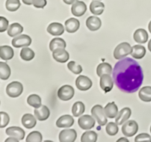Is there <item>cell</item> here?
I'll use <instances>...</instances> for the list:
<instances>
[{
  "instance_id": "1",
  "label": "cell",
  "mask_w": 151,
  "mask_h": 142,
  "mask_svg": "<svg viewBox=\"0 0 151 142\" xmlns=\"http://www.w3.org/2000/svg\"><path fill=\"white\" fill-rule=\"evenodd\" d=\"M113 78L116 87L121 91L133 93L142 86L144 75L138 62L131 58H124L115 64Z\"/></svg>"
},
{
  "instance_id": "2",
  "label": "cell",
  "mask_w": 151,
  "mask_h": 142,
  "mask_svg": "<svg viewBox=\"0 0 151 142\" xmlns=\"http://www.w3.org/2000/svg\"><path fill=\"white\" fill-rule=\"evenodd\" d=\"M91 112L92 116L95 118L96 121L100 126L106 125L108 121L107 115L105 112V109L101 105H94L91 109Z\"/></svg>"
},
{
  "instance_id": "3",
  "label": "cell",
  "mask_w": 151,
  "mask_h": 142,
  "mask_svg": "<svg viewBox=\"0 0 151 142\" xmlns=\"http://www.w3.org/2000/svg\"><path fill=\"white\" fill-rule=\"evenodd\" d=\"M132 52V47L128 42H122L118 44L114 51V57L116 59H121Z\"/></svg>"
},
{
  "instance_id": "4",
  "label": "cell",
  "mask_w": 151,
  "mask_h": 142,
  "mask_svg": "<svg viewBox=\"0 0 151 142\" xmlns=\"http://www.w3.org/2000/svg\"><path fill=\"white\" fill-rule=\"evenodd\" d=\"M23 92V85L19 81H13L7 86L6 93L10 97H19Z\"/></svg>"
},
{
  "instance_id": "5",
  "label": "cell",
  "mask_w": 151,
  "mask_h": 142,
  "mask_svg": "<svg viewBox=\"0 0 151 142\" xmlns=\"http://www.w3.org/2000/svg\"><path fill=\"white\" fill-rule=\"evenodd\" d=\"M138 124L134 120H130L123 124L122 127V131L125 136L131 137L138 132Z\"/></svg>"
},
{
  "instance_id": "6",
  "label": "cell",
  "mask_w": 151,
  "mask_h": 142,
  "mask_svg": "<svg viewBox=\"0 0 151 142\" xmlns=\"http://www.w3.org/2000/svg\"><path fill=\"white\" fill-rule=\"evenodd\" d=\"M75 90L70 85H63L58 91V96L62 101H69L73 98Z\"/></svg>"
},
{
  "instance_id": "7",
  "label": "cell",
  "mask_w": 151,
  "mask_h": 142,
  "mask_svg": "<svg viewBox=\"0 0 151 142\" xmlns=\"http://www.w3.org/2000/svg\"><path fill=\"white\" fill-rule=\"evenodd\" d=\"M32 43V39L30 37L27 35H19L15 37L12 40V44L14 47L19 48V47H25L29 46Z\"/></svg>"
},
{
  "instance_id": "8",
  "label": "cell",
  "mask_w": 151,
  "mask_h": 142,
  "mask_svg": "<svg viewBox=\"0 0 151 142\" xmlns=\"http://www.w3.org/2000/svg\"><path fill=\"white\" fill-rule=\"evenodd\" d=\"M95 118L89 115H84L78 119V124L83 130H91L95 125Z\"/></svg>"
},
{
  "instance_id": "9",
  "label": "cell",
  "mask_w": 151,
  "mask_h": 142,
  "mask_svg": "<svg viewBox=\"0 0 151 142\" xmlns=\"http://www.w3.org/2000/svg\"><path fill=\"white\" fill-rule=\"evenodd\" d=\"M77 88L81 91H86L89 90L92 86V81L86 75H80L75 81Z\"/></svg>"
},
{
  "instance_id": "10",
  "label": "cell",
  "mask_w": 151,
  "mask_h": 142,
  "mask_svg": "<svg viewBox=\"0 0 151 142\" xmlns=\"http://www.w3.org/2000/svg\"><path fill=\"white\" fill-rule=\"evenodd\" d=\"M58 138L60 142H74L77 138V132L74 129L62 130Z\"/></svg>"
},
{
  "instance_id": "11",
  "label": "cell",
  "mask_w": 151,
  "mask_h": 142,
  "mask_svg": "<svg viewBox=\"0 0 151 142\" xmlns=\"http://www.w3.org/2000/svg\"><path fill=\"white\" fill-rule=\"evenodd\" d=\"M100 85L102 90L106 93H109L113 89L114 81L110 75H103L100 77Z\"/></svg>"
},
{
  "instance_id": "12",
  "label": "cell",
  "mask_w": 151,
  "mask_h": 142,
  "mask_svg": "<svg viewBox=\"0 0 151 142\" xmlns=\"http://www.w3.org/2000/svg\"><path fill=\"white\" fill-rule=\"evenodd\" d=\"M53 59L60 63H65L69 59V54L64 48H58L52 52Z\"/></svg>"
},
{
  "instance_id": "13",
  "label": "cell",
  "mask_w": 151,
  "mask_h": 142,
  "mask_svg": "<svg viewBox=\"0 0 151 142\" xmlns=\"http://www.w3.org/2000/svg\"><path fill=\"white\" fill-rule=\"evenodd\" d=\"M86 5L83 1L76 0L72 6V13L74 16L80 17L86 13Z\"/></svg>"
},
{
  "instance_id": "14",
  "label": "cell",
  "mask_w": 151,
  "mask_h": 142,
  "mask_svg": "<svg viewBox=\"0 0 151 142\" xmlns=\"http://www.w3.org/2000/svg\"><path fill=\"white\" fill-rule=\"evenodd\" d=\"M34 114L36 118L39 121H45L50 117V112L49 108L47 106L41 105L40 107L35 108Z\"/></svg>"
},
{
  "instance_id": "15",
  "label": "cell",
  "mask_w": 151,
  "mask_h": 142,
  "mask_svg": "<svg viewBox=\"0 0 151 142\" xmlns=\"http://www.w3.org/2000/svg\"><path fill=\"white\" fill-rule=\"evenodd\" d=\"M73 117L69 115H64L60 116L56 121V125L59 128H64V127H70L74 124Z\"/></svg>"
},
{
  "instance_id": "16",
  "label": "cell",
  "mask_w": 151,
  "mask_h": 142,
  "mask_svg": "<svg viewBox=\"0 0 151 142\" xmlns=\"http://www.w3.org/2000/svg\"><path fill=\"white\" fill-rule=\"evenodd\" d=\"M5 132L7 135L16 138L19 140H23L25 136V132L19 127H9Z\"/></svg>"
},
{
  "instance_id": "17",
  "label": "cell",
  "mask_w": 151,
  "mask_h": 142,
  "mask_svg": "<svg viewBox=\"0 0 151 142\" xmlns=\"http://www.w3.org/2000/svg\"><path fill=\"white\" fill-rule=\"evenodd\" d=\"M131 115V109L128 107L123 108L119 112L116 118H115V121L118 125H122L124 122L127 121Z\"/></svg>"
},
{
  "instance_id": "18",
  "label": "cell",
  "mask_w": 151,
  "mask_h": 142,
  "mask_svg": "<svg viewBox=\"0 0 151 142\" xmlns=\"http://www.w3.org/2000/svg\"><path fill=\"white\" fill-rule=\"evenodd\" d=\"M47 30L52 36H60L64 33V28L62 24L53 22L47 27Z\"/></svg>"
},
{
  "instance_id": "19",
  "label": "cell",
  "mask_w": 151,
  "mask_h": 142,
  "mask_svg": "<svg viewBox=\"0 0 151 142\" xmlns=\"http://www.w3.org/2000/svg\"><path fill=\"white\" fill-rule=\"evenodd\" d=\"M86 26L88 30L91 31H96L100 28L102 25V22L100 18L96 16H89L86 19Z\"/></svg>"
},
{
  "instance_id": "20",
  "label": "cell",
  "mask_w": 151,
  "mask_h": 142,
  "mask_svg": "<svg viewBox=\"0 0 151 142\" xmlns=\"http://www.w3.org/2000/svg\"><path fill=\"white\" fill-rule=\"evenodd\" d=\"M36 117L30 113H27L22 116V123L27 129H32L36 125Z\"/></svg>"
},
{
  "instance_id": "21",
  "label": "cell",
  "mask_w": 151,
  "mask_h": 142,
  "mask_svg": "<svg viewBox=\"0 0 151 142\" xmlns=\"http://www.w3.org/2000/svg\"><path fill=\"white\" fill-rule=\"evenodd\" d=\"M65 28H66V30L68 33H75L79 29L80 22L75 18H71V19H69L66 21Z\"/></svg>"
},
{
  "instance_id": "22",
  "label": "cell",
  "mask_w": 151,
  "mask_h": 142,
  "mask_svg": "<svg viewBox=\"0 0 151 142\" xmlns=\"http://www.w3.org/2000/svg\"><path fill=\"white\" fill-rule=\"evenodd\" d=\"M134 38L137 42L145 44L147 42V39H148V34L145 30L138 29L134 33Z\"/></svg>"
},
{
  "instance_id": "23",
  "label": "cell",
  "mask_w": 151,
  "mask_h": 142,
  "mask_svg": "<svg viewBox=\"0 0 151 142\" xmlns=\"http://www.w3.org/2000/svg\"><path fill=\"white\" fill-rule=\"evenodd\" d=\"M14 56V51L10 46L4 45L0 47V58L3 60H10Z\"/></svg>"
},
{
  "instance_id": "24",
  "label": "cell",
  "mask_w": 151,
  "mask_h": 142,
  "mask_svg": "<svg viewBox=\"0 0 151 142\" xmlns=\"http://www.w3.org/2000/svg\"><path fill=\"white\" fill-rule=\"evenodd\" d=\"M105 112L108 118H114L116 117L119 112H118V106H116L114 102H111L109 103L104 108Z\"/></svg>"
},
{
  "instance_id": "25",
  "label": "cell",
  "mask_w": 151,
  "mask_h": 142,
  "mask_svg": "<svg viewBox=\"0 0 151 142\" xmlns=\"http://www.w3.org/2000/svg\"><path fill=\"white\" fill-rule=\"evenodd\" d=\"M105 5L103 2L98 0H94L90 4V10L94 15H100L103 13Z\"/></svg>"
},
{
  "instance_id": "26",
  "label": "cell",
  "mask_w": 151,
  "mask_h": 142,
  "mask_svg": "<svg viewBox=\"0 0 151 142\" xmlns=\"http://www.w3.org/2000/svg\"><path fill=\"white\" fill-rule=\"evenodd\" d=\"M97 73L100 77L103 75H106V74L111 75L112 73L111 65L106 62H103V63L100 64L97 68Z\"/></svg>"
},
{
  "instance_id": "27",
  "label": "cell",
  "mask_w": 151,
  "mask_h": 142,
  "mask_svg": "<svg viewBox=\"0 0 151 142\" xmlns=\"http://www.w3.org/2000/svg\"><path fill=\"white\" fill-rule=\"evenodd\" d=\"M145 47L142 45H139V44H137V45H134L132 47V52H131V55L134 59H140L145 56Z\"/></svg>"
},
{
  "instance_id": "28",
  "label": "cell",
  "mask_w": 151,
  "mask_h": 142,
  "mask_svg": "<svg viewBox=\"0 0 151 142\" xmlns=\"http://www.w3.org/2000/svg\"><path fill=\"white\" fill-rule=\"evenodd\" d=\"M139 97L142 101L145 102L151 101V87L146 86L140 89L139 93Z\"/></svg>"
},
{
  "instance_id": "29",
  "label": "cell",
  "mask_w": 151,
  "mask_h": 142,
  "mask_svg": "<svg viewBox=\"0 0 151 142\" xmlns=\"http://www.w3.org/2000/svg\"><path fill=\"white\" fill-rule=\"evenodd\" d=\"M66 47V43L63 38H55L50 41V49L51 51H54L56 49L58 48H65Z\"/></svg>"
},
{
  "instance_id": "30",
  "label": "cell",
  "mask_w": 151,
  "mask_h": 142,
  "mask_svg": "<svg viewBox=\"0 0 151 142\" xmlns=\"http://www.w3.org/2000/svg\"><path fill=\"white\" fill-rule=\"evenodd\" d=\"M23 27L19 23H13L9 27L7 30V34L10 37H14L19 36L23 32Z\"/></svg>"
},
{
  "instance_id": "31",
  "label": "cell",
  "mask_w": 151,
  "mask_h": 142,
  "mask_svg": "<svg viewBox=\"0 0 151 142\" xmlns=\"http://www.w3.org/2000/svg\"><path fill=\"white\" fill-rule=\"evenodd\" d=\"M10 74L11 70L9 65L5 62H0V78L2 80H7L10 76Z\"/></svg>"
},
{
  "instance_id": "32",
  "label": "cell",
  "mask_w": 151,
  "mask_h": 142,
  "mask_svg": "<svg viewBox=\"0 0 151 142\" xmlns=\"http://www.w3.org/2000/svg\"><path fill=\"white\" fill-rule=\"evenodd\" d=\"M27 104L34 108H38L41 106V99L38 95L32 94L28 96Z\"/></svg>"
},
{
  "instance_id": "33",
  "label": "cell",
  "mask_w": 151,
  "mask_h": 142,
  "mask_svg": "<svg viewBox=\"0 0 151 142\" xmlns=\"http://www.w3.org/2000/svg\"><path fill=\"white\" fill-rule=\"evenodd\" d=\"M72 112L74 116H80L85 112V105L81 101L75 102L73 106H72Z\"/></svg>"
},
{
  "instance_id": "34",
  "label": "cell",
  "mask_w": 151,
  "mask_h": 142,
  "mask_svg": "<svg viewBox=\"0 0 151 142\" xmlns=\"http://www.w3.org/2000/svg\"><path fill=\"white\" fill-rule=\"evenodd\" d=\"M97 140V134L94 131L85 132L81 136L82 142H95Z\"/></svg>"
},
{
  "instance_id": "35",
  "label": "cell",
  "mask_w": 151,
  "mask_h": 142,
  "mask_svg": "<svg viewBox=\"0 0 151 142\" xmlns=\"http://www.w3.org/2000/svg\"><path fill=\"white\" fill-rule=\"evenodd\" d=\"M21 58L24 61H31L35 57V53L29 47H24L21 50Z\"/></svg>"
},
{
  "instance_id": "36",
  "label": "cell",
  "mask_w": 151,
  "mask_h": 142,
  "mask_svg": "<svg viewBox=\"0 0 151 142\" xmlns=\"http://www.w3.org/2000/svg\"><path fill=\"white\" fill-rule=\"evenodd\" d=\"M5 6L7 10L10 12H14L20 7L21 3L19 0H7Z\"/></svg>"
},
{
  "instance_id": "37",
  "label": "cell",
  "mask_w": 151,
  "mask_h": 142,
  "mask_svg": "<svg viewBox=\"0 0 151 142\" xmlns=\"http://www.w3.org/2000/svg\"><path fill=\"white\" fill-rule=\"evenodd\" d=\"M27 142H41L42 141V135L40 132L33 131L29 133L26 139Z\"/></svg>"
},
{
  "instance_id": "38",
  "label": "cell",
  "mask_w": 151,
  "mask_h": 142,
  "mask_svg": "<svg viewBox=\"0 0 151 142\" xmlns=\"http://www.w3.org/2000/svg\"><path fill=\"white\" fill-rule=\"evenodd\" d=\"M106 133L109 135L114 136L115 135L117 134L118 131H119V127H118V124L116 123L110 122L107 124L106 126Z\"/></svg>"
},
{
  "instance_id": "39",
  "label": "cell",
  "mask_w": 151,
  "mask_h": 142,
  "mask_svg": "<svg viewBox=\"0 0 151 142\" xmlns=\"http://www.w3.org/2000/svg\"><path fill=\"white\" fill-rule=\"evenodd\" d=\"M68 68L70 71H72L75 74H80L83 71L82 67L80 64H78L75 62H70L68 64Z\"/></svg>"
},
{
  "instance_id": "40",
  "label": "cell",
  "mask_w": 151,
  "mask_h": 142,
  "mask_svg": "<svg viewBox=\"0 0 151 142\" xmlns=\"http://www.w3.org/2000/svg\"><path fill=\"white\" fill-rule=\"evenodd\" d=\"M9 121H10L9 115L6 112H1V124H0V127L3 128V127H6L8 124Z\"/></svg>"
},
{
  "instance_id": "41",
  "label": "cell",
  "mask_w": 151,
  "mask_h": 142,
  "mask_svg": "<svg viewBox=\"0 0 151 142\" xmlns=\"http://www.w3.org/2000/svg\"><path fill=\"white\" fill-rule=\"evenodd\" d=\"M135 141H150L151 142V136L147 133H141L135 138Z\"/></svg>"
},
{
  "instance_id": "42",
  "label": "cell",
  "mask_w": 151,
  "mask_h": 142,
  "mask_svg": "<svg viewBox=\"0 0 151 142\" xmlns=\"http://www.w3.org/2000/svg\"><path fill=\"white\" fill-rule=\"evenodd\" d=\"M8 20L3 16H0V32H4L8 28Z\"/></svg>"
},
{
  "instance_id": "43",
  "label": "cell",
  "mask_w": 151,
  "mask_h": 142,
  "mask_svg": "<svg viewBox=\"0 0 151 142\" xmlns=\"http://www.w3.org/2000/svg\"><path fill=\"white\" fill-rule=\"evenodd\" d=\"M32 5L37 8H44L47 5V0H33Z\"/></svg>"
},
{
  "instance_id": "44",
  "label": "cell",
  "mask_w": 151,
  "mask_h": 142,
  "mask_svg": "<svg viewBox=\"0 0 151 142\" xmlns=\"http://www.w3.org/2000/svg\"><path fill=\"white\" fill-rule=\"evenodd\" d=\"M19 141V139H17L16 138L11 137V136H10V138H8L6 139L5 142H18Z\"/></svg>"
},
{
  "instance_id": "45",
  "label": "cell",
  "mask_w": 151,
  "mask_h": 142,
  "mask_svg": "<svg viewBox=\"0 0 151 142\" xmlns=\"http://www.w3.org/2000/svg\"><path fill=\"white\" fill-rule=\"evenodd\" d=\"M32 1L33 0H22L24 4H27V5H31V4H32Z\"/></svg>"
},
{
  "instance_id": "46",
  "label": "cell",
  "mask_w": 151,
  "mask_h": 142,
  "mask_svg": "<svg viewBox=\"0 0 151 142\" xmlns=\"http://www.w3.org/2000/svg\"><path fill=\"white\" fill-rule=\"evenodd\" d=\"M63 2L66 3L67 4H73L76 0H63Z\"/></svg>"
},
{
  "instance_id": "47",
  "label": "cell",
  "mask_w": 151,
  "mask_h": 142,
  "mask_svg": "<svg viewBox=\"0 0 151 142\" xmlns=\"http://www.w3.org/2000/svg\"><path fill=\"white\" fill-rule=\"evenodd\" d=\"M120 141L128 142V140L127 138H121L118 139V140H117V142H120Z\"/></svg>"
},
{
  "instance_id": "48",
  "label": "cell",
  "mask_w": 151,
  "mask_h": 142,
  "mask_svg": "<svg viewBox=\"0 0 151 142\" xmlns=\"http://www.w3.org/2000/svg\"><path fill=\"white\" fill-rule=\"evenodd\" d=\"M148 49H149V50L151 52V39L150 40V41H149V43H148Z\"/></svg>"
},
{
  "instance_id": "49",
  "label": "cell",
  "mask_w": 151,
  "mask_h": 142,
  "mask_svg": "<svg viewBox=\"0 0 151 142\" xmlns=\"http://www.w3.org/2000/svg\"><path fill=\"white\" fill-rule=\"evenodd\" d=\"M148 29H149V31L151 33V21L150 22V23H149V25H148Z\"/></svg>"
},
{
  "instance_id": "50",
  "label": "cell",
  "mask_w": 151,
  "mask_h": 142,
  "mask_svg": "<svg viewBox=\"0 0 151 142\" xmlns=\"http://www.w3.org/2000/svg\"><path fill=\"white\" fill-rule=\"evenodd\" d=\"M150 133H151V127H150Z\"/></svg>"
}]
</instances>
